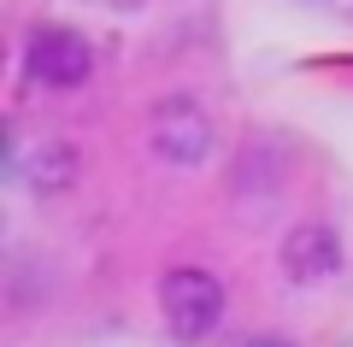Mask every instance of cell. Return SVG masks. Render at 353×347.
<instances>
[{"label":"cell","instance_id":"6da1fadb","mask_svg":"<svg viewBox=\"0 0 353 347\" xmlns=\"http://www.w3.org/2000/svg\"><path fill=\"white\" fill-rule=\"evenodd\" d=\"M159 312L171 324V335L183 341H206L224 318V283L201 265H176V271L159 277Z\"/></svg>","mask_w":353,"mask_h":347},{"label":"cell","instance_id":"7a4b0ae2","mask_svg":"<svg viewBox=\"0 0 353 347\" xmlns=\"http://www.w3.org/2000/svg\"><path fill=\"white\" fill-rule=\"evenodd\" d=\"M88 71H94V53H88V41L77 36V30H65V24L30 30V41H24V77L36 88H83Z\"/></svg>","mask_w":353,"mask_h":347},{"label":"cell","instance_id":"3957f363","mask_svg":"<svg viewBox=\"0 0 353 347\" xmlns=\"http://www.w3.org/2000/svg\"><path fill=\"white\" fill-rule=\"evenodd\" d=\"M153 148L165 153L171 165H201L206 148H212V124L194 100H165L153 112Z\"/></svg>","mask_w":353,"mask_h":347},{"label":"cell","instance_id":"277c9868","mask_svg":"<svg viewBox=\"0 0 353 347\" xmlns=\"http://www.w3.org/2000/svg\"><path fill=\"white\" fill-rule=\"evenodd\" d=\"M283 265H289L294 283H318L341 265V241L330 224H294L289 241H283Z\"/></svg>","mask_w":353,"mask_h":347},{"label":"cell","instance_id":"5b68a950","mask_svg":"<svg viewBox=\"0 0 353 347\" xmlns=\"http://www.w3.org/2000/svg\"><path fill=\"white\" fill-rule=\"evenodd\" d=\"M71 171H77V159H71V148H59V141L41 148L36 159H30V183H36V188H65V183H71Z\"/></svg>","mask_w":353,"mask_h":347},{"label":"cell","instance_id":"8992f818","mask_svg":"<svg viewBox=\"0 0 353 347\" xmlns=\"http://www.w3.org/2000/svg\"><path fill=\"white\" fill-rule=\"evenodd\" d=\"M259 347H283V341H259Z\"/></svg>","mask_w":353,"mask_h":347}]
</instances>
